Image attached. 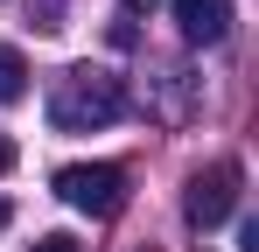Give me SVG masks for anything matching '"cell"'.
I'll return each mask as SVG.
<instances>
[{
  "mask_svg": "<svg viewBox=\"0 0 259 252\" xmlns=\"http://www.w3.org/2000/svg\"><path fill=\"white\" fill-rule=\"evenodd\" d=\"M126 119V84L98 63H70L49 84V126L56 133H98V126Z\"/></svg>",
  "mask_w": 259,
  "mask_h": 252,
  "instance_id": "6da1fadb",
  "label": "cell"
},
{
  "mask_svg": "<svg viewBox=\"0 0 259 252\" xmlns=\"http://www.w3.org/2000/svg\"><path fill=\"white\" fill-rule=\"evenodd\" d=\"M56 196L70 210H84V217H119V210H126V168L70 161V168H56Z\"/></svg>",
  "mask_w": 259,
  "mask_h": 252,
  "instance_id": "7a4b0ae2",
  "label": "cell"
},
{
  "mask_svg": "<svg viewBox=\"0 0 259 252\" xmlns=\"http://www.w3.org/2000/svg\"><path fill=\"white\" fill-rule=\"evenodd\" d=\"M238 161H210V168H196L189 175V189H182V217L196 224V231H217L231 210H238Z\"/></svg>",
  "mask_w": 259,
  "mask_h": 252,
  "instance_id": "3957f363",
  "label": "cell"
},
{
  "mask_svg": "<svg viewBox=\"0 0 259 252\" xmlns=\"http://www.w3.org/2000/svg\"><path fill=\"white\" fill-rule=\"evenodd\" d=\"M182 42H224L231 35V0H175Z\"/></svg>",
  "mask_w": 259,
  "mask_h": 252,
  "instance_id": "277c9868",
  "label": "cell"
},
{
  "mask_svg": "<svg viewBox=\"0 0 259 252\" xmlns=\"http://www.w3.org/2000/svg\"><path fill=\"white\" fill-rule=\"evenodd\" d=\"M28 98V63L21 49H0V105H21Z\"/></svg>",
  "mask_w": 259,
  "mask_h": 252,
  "instance_id": "5b68a950",
  "label": "cell"
},
{
  "mask_svg": "<svg viewBox=\"0 0 259 252\" xmlns=\"http://www.w3.org/2000/svg\"><path fill=\"white\" fill-rule=\"evenodd\" d=\"M28 252H77V238H70V231H49V238H35Z\"/></svg>",
  "mask_w": 259,
  "mask_h": 252,
  "instance_id": "8992f818",
  "label": "cell"
},
{
  "mask_svg": "<svg viewBox=\"0 0 259 252\" xmlns=\"http://www.w3.org/2000/svg\"><path fill=\"white\" fill-rule=\"evenodd\" d=\"M7 168H14V140L0 133V175H7Z\"/></svg>",
  "mask_w": 259,
  "mask_h": 252,
  "instance_id": "52a82bcc",
  "label": "cell"
},
{
  "mask_svg": "<svg viewBox=\"0 0 259 252\" xmlns=\"http://www.w3.org/2000/svg\"><path fill=\"white\" fill-rule=\"evenodd\" d=\"M0 231H7V203H0Z\"/></svg>",
  "mask_w": 259,
  "mask_h": 252,
  "instance_id": "ba28073f",
  "label": "cell"
},
{
  "mask_svg": "<svg viewBox=\"0 0 259 252\" xmlns=\"http://www.w3.org/2000/svg\"><path fill=\"white\" fill-rule=\"evenodd\" d=\"M126 7H140V0H126Z\"/></svg>",
  "mask_w": 259,
  "mask_h": 252,
  "instance_id": "9c48e42d",
  "label": "cell"
}]
</instances>
